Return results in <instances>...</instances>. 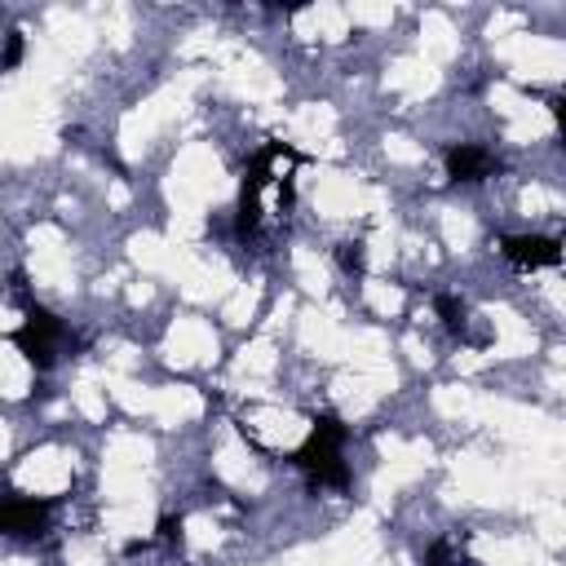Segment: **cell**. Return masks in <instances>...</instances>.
I'll list each match as a JSON object with an SVG mask.
<instances>
[{"label":"cell","instance_id":"obj_2","mask_svg":"<svg viewBox=\"0 0 566 566\" xmlns=\"http://www.w3.org/2000/svg\"><path fill=\"white\" fill-rule=\"evenodd\" d=\"M279 159H301L287 142H270L252 155L248 172H243V186H239V203H234V239H256L261 230V190L270 186V172Z\"/></svg>","mask_w":566,"mask_h":566},{"label":"cell","instance_id":"obj_3","mask_svg":"<svg viewBox=\"0 0 566 566\" xmlns=\"http://www.w3.org/2000/svg\"><path fill=\"white\" fill-rule=\"evenodd\" d=\"M9 340L22 349V358H27L35 371H49V367L57 363V345L66 340V327H62V318H57L53 310L27 301V323H22Z\"/></svg>","mask_w":566,"mask_h":566},{"label":"cell","instance_id":"obj_8","mask_svg":"<svg viewBox=\"0 0 566 566\" xmlns=\"http://www.w3.org/2000/svg\"><path fill=\"white\" fill-rule=\"evenodd\" d=\"M420 566H478V562L464 557V553L455 548V539L442 535V539H433V544L424 548V562H420Z\"/></svg>","mask_w":566,"mask_h":566},{"label":"cell","instance_id":"obj_7","mask_svg":"<svg viewBox=\"0 0 566 566\" xmlns=\"http://www.w3.org/2000/svg\"><path fill=\"white\" fill-rule=\"evenodd\" d=\"M433 310H438V318H442V327H447L451 336H464V327H469V305H464L460 296L438 292V296H433Z\"/></svg>","mask_w":566,"mask_h":566},{"label":"cell","instance_id":"obj_6","mask_svg":"<svg viewBox=\"0 0 566 566\" xmlns=\"http://www.w3.org/2000/svg\"><path fill=\"white\" fill-rule=\"evenodd\" d=\"M447 177L451 181H486L500 164H495V155L486 150V146H478V142H455V146H447Z\"/></svg>","mask_w":566,"mask_h":566},{"label":"cell","instance_id":"obj_5","mask_svg":"<svg viewBox=\"0 0 566 566\" xmlns=\"http://www.w3.org/2000/svg\"><path fill=\"white\" fill-rule=\"evenodd\" d=\"M49 513H53V500L13 495V500L0 509V531H4V535H13V539H35V535H44Z\"/></svg>","mask_w":566,"mask_h":566},{"label":"cell","instance_id":"obj_12","mask_svg":"<svg viewBox=\"0 0 566 566\" xmlns=\"http://www.w3.org/2000/svg\"><path fill=\"white\" fill-rule=\"evenodd\" d=\"M553 119H557V133H562V146H566V93L553 97Z\"/></svg>","mask_w":566,"mask_h":566},{"label":"cell","instance_id":"obj_1","mask_svg":"<svg viewBox=\"0 0 566 566\" xmlns=\"http://www.w3.org/2000/svg\"><path fill=\"white\" fill-rule=\"evenodd\" d=\"M345 438H349V429L336 416H314L310 438L292 451V464L310 478V486H349V469L340 460Z\"/></svg>","mask_w":566,"mask_h":566},{"label":"cell","instance_id":"obj_9","mask_svg":"<svg viewBox=\"0 0 566 566\" xmlns=\"http://www.w3.org/2000/svg\"><path fill=\"white\" fill-rule=\"evenodd\" d=\"M336 265H340L345 274H363V270H367V243H363V239H345V243L336 248Z\"/></svg>","mask_w":566,"mask_h":566},{"label":"cell","instance_id":"obj_4","mask_svg":"<svg viewBox=\"0 0 566 566\" xmlns=\"http://www.w3.org/2000/svg\"><path fill=\"white\" fill-rule=\"evenodd\" d=\"M500 256L513 270H548V265H562V239H548V234H504L500 239Z\"/></svg>","mask_w":566,"mask_h":566},{"label":"cell","instance_id":"obj_10","mask_svg":"<svg viewBox=\"0 0 566 566\" xmlns=\"http://www.w3.org/2000/svg\"><path fill=\"white\" fill-rule=\"evenodd\" d=\"M18 62H22V31L13 27V31L4 35V53H0V71H18Z\"/></svg>","mask_w":566,"mask_h":566},{"label":"cell","instance_id":"obj_11","mask_svg":"<svg viewBox=\"0 0 566 566\" xmlns=\"http://www.w3.org/2000/svg\"><path fill=\"white\" fill-rule=\"evenodd\" d=\"M181 526H186V522H181V517H172V513H168V517H159V539H164L168 548H172V544L181 548Z\"/></svg>","mask_w":566,"mask_h":566}]
</instances>
